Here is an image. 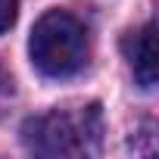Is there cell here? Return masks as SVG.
Listing matches in <instances>:
<instances>
[{"instance_id": "6da1fadb", "label": "cell", "mask_w": 159, "mask_h": 159, "mask_svg": "<svg viewBox=\"0 0 159 159\" xmlns=\"http://www.w3.org/2000/svg\"><path fill=\"white\" fill-rule=\"evenodd\" d=\"M103 134L100 106L81 109H50L31 116L22 125V143L38 156H88L97 153Z\"/></svg>"}, {"instance_id": "7a4b0ae2", "label": "cell", "mask_w": 159, "mask_h": 159, "mask_svg": "<svg viewBox=\"0 0 159 159\" xmlns=\"http://www.w3.org/2000/svg\"><path fill=\"white\" fill-rule=\"evenodd\" d=\"M88 31L72 13L50 10L44 13L28 38V56L34 69L47 78H69L88 66Z\"/></svg>"}, {"instance_id": "3957f363", "label": "cell", "mask_w": 159, "mask_h": 159, "mask_svg": "<svg viewBox=\"0 0 159 159\" xmlns=\"http://www.w3.org/2000/svg\"><path fill=\"white\" fill-rule=\"evenodd\" d=\"M122 50L134 72V81L143 91H150L156 84V28H153V22H147L137 31H128L122 41Z\"/></svg>"}, {"instance_id": "277c9868", "label": "cell", "mask_w": 159, "mask_h": 159, "mask_svg": "<svg viewBox=\"0 0 159 159\" xmlns=\"http://www.w3.org/2000/svg\"><path fill=\"white\" fill-rule=\"evenodd\" d=\"M16 16H19L16 0H0V34L10 31V28L16 25Z\"/></svg>"}, {"instance_id": "5b68a950", "label": "cell", "mask_w": 159, "mask_h": 159, "mask_svg": "<svg viewBox=\"0 0 159 159\" xmlns=\"http://www.w3.org/2000/svg\"><path fill=\"white\" fill-rule=\"evenodd\" d=\"M13 97V78H10V72L0 66V103H7Z\"/></svg>"}]
</instances>
